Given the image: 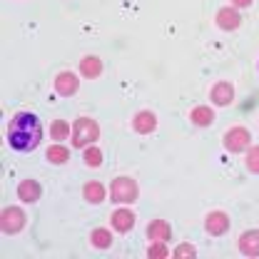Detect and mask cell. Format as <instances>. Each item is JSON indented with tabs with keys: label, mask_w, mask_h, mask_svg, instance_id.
I'll use <instances>...</instances> for the list:
<instances>
[{
	"label": "cell",
	"mask_w": 259,
	"mask_h": 259,
	"mask_svg": "<svg viewBox=\"0 0 259 259\" xmlns=\"http://www.w3.org/2000/svg\"><path fill=\"white\" fill-rule=\"evenodd\" d=\"M42 140V125L40 117L32 112H18L8 125V145L15 152H32L40 147Z\"/></svg>",
	"instance_id": "1"
},
{
	"label": "cell",
	"mask_w": 259,
	"mask_h": 259,
	"mask_svg": "<svg viewBox=\"0 0 259 259\" xmlns=\"http://www.w3.org/2000/svg\"><path fill=\"white\" fill-rule=\"evenodd\" d=\"M110 199L115 204H130L137 199V182L132 177H117L110 185Z\"/></svg>",
	"instance_id": "2"
},
{
	"label": "cell",
	"mask_w": 259,
	"mask_h": 259,
	"mask_svg": "<svg viewBox=\"0 0 259 259\" xmlns=\"http://www.w3.org/2000/svg\"><path fill=\"white\" fill-rule=\"evenodd\" d=\"M97 137H100V127H97L95 120L80 117V120L75 122V127H72V145H75V147H88V145L95 142Z\"/></svg>",
	"instance_id": "3"
},
{
	"label": "cell",
	"mask_w": 259,
	"mask_h": 259,
	"mask_svg": "<svg viewBox=\"0 0 259 259\" xmlns=\"http://www.w3.org/2000/svg\"><path fill=\"white\" fill-rule=\"evenodd\" d=\"M249 145H252V135H249V130H247V127H232V130H227V135H225L227 152H234V155H239V152L249 150Z\"/></svg>",
	"instance_id": "4"
},
{
	"label": "cell",
	"mask_w": 259,
	"mask_h": 259,
	"mask_svg": "<svg viewBox=\"0 0 259 259\" xmlns=\"http://www.w3.org/2000/svg\"><path fill=\"white\" fill-rule=\"evenodd\" d=\"M25 220L28 217H25V212L20 207H5L3 214H0V227H3V232L15 234V232H20L25 227Z\"/></svg>",
	"instance_id": "5"
},
{
	"label": "cell",
	"mask_w": 259,
	"mask_h": 259,
	"mask_svg": "<svg viewBox=\"0 0 259 259\" xmlns=\"http://www.w3.org/2000/svg\"><path fill=\"white\" fill-rule=\"evenodd\" d=\"M77 88H80V80H77L75 72H60V75L55 77V93H58V95L70 97L77 93Z\"/></svg>",
	"instance_id": "6"
},
{
	"label": "cell",
	"mask_w": 259,
	"mask_h": 259,
	"mask_svg": "<svg viewBox=\"0 0 259 259\" xmlns=\"http://www.w3.org/2000/svg\"><path fill=\"white\" fill-rule=\"evenodd\" d=\"M239 252L247 257H259V229H249L239 237Z\"/></svg>",
	"instance_id": "7"
},
{
	"label": "cell",
	"mask_w": 259,
	"mask_h": 259,
	"mask_svg": "<svg viewBox=\"0 0 259 259\" xmlns=\"http://www.w3.org/2000/svg\"><path fill=\"white\" fill-rule=\"evenodd\" d=\"M155 127H157V115H155V112H150V110L137 112V115H135V120H132V130H135V132H140V135H147V132H152Z\"/></svg>",
	"instance_id": "8"
},
{
	"label": "cell",
	"mask_w": 259,
	"mask_h": 259,
	"mask_svg": "<svg viewBox=\"0 0 259 259\" xmlns=\"http://www.w3.org/2000/svg\"><path fill=\"white\" fill-rule=\"evenodd\" d=\"M204 225H207V232H209V234L222 237L227 229H229V217H227L225 212H209L207 220H204Z\"/></svg>",
	"instance_id": "9"
},
{
	"label": "cell",
	"mask_w": 259,
	"mask_h": 259,
	"mask_svg": "<svg viewBox=\"0 0 259 259\" xmlns=\"http://www.w3.org/2000/svg\"><path fill=\"white\" fill-rule=\"evenodd\" d=\"M217 25H220L222 30H237V28L242 25V15H239L234 8H222V10L217 13Z\"/></svg>",
	"instance_id": "10"
},
{
	"label": "cell",
	"mask_w": 259,
	"mask_h": 259,
	"mask_svg": "<svg viewBox=\"0 0 259 259\" xmlns=\"http://www.w3.org/2000/svg\"><path fill=\"white\" fill-rule=\"evenodd\" d=\"M110 222H112V229H117L120 234H125V232H130L135 227V214L130 209H115L112 217H110Z\"/></svg>",
	"instance_id": "11"
},
{
	"label": "cell",
	"mask_w": 259,
	"mask_h": 259,
	"mask_svg": "<svg viewBox=\"0 0 259 259\" xmlns=\"http://www.w3.org/2000/svg\"><path fill=\"white\" fill-rule=\"evenodd\" d=\"M232 100H234V88H232L229 82H217V85L212 88V102H214V105L227 107Z\"/></svg>",
	"instance_id": "12"
},
{
	"label": "cell",
	"mask_w": 259,
	"mask_h": 259,
	"mask_svg": "<svg viewBox=\"0 0 259 259\" xmlns=\"http://www.w3.org/2000/svg\"><path fill=\"white\" fill-rule=\"evenodd\" d=\"M40 194H42V190H40V185H37L35 180H23L20 187H18V197H20L23 202H28V204L37 202Z\"/></svg>",
	"instance_id": "13"
},
{
	"label": "cell",
	"mask_w": 259,
	"mask_h": 259,
	"mask_svg": "<svg viewBox=\"0 0 259 259\" xmlns=\"http://www.w3.org/2000/svg\"><path fill=\"white\" fill-rule=\"evenodd\" d=\"M147 237H150L152 242H167V239H169V225H167L164 220L150 222V227H147Z\"/></svg>",
	"instance_id": "14"
},
{
	"label": "cell",
	"mask_w": 259,
	"mask_h": 259,
	"mask_svg": "<svg viewBox=\"0 0 259 259\" xmlns=\"http://www.w3.org/2000/svg\"><path fill=\"white\" fill-rule=\"evenodd\" d=\"M100 72H102V63H100V58L95 55H88L82 63H80V75L82 77H100Z\"/></svg>",
	"instance_id": "15"
},
{
	"label": "cell",
	"mask_w": 259,
	"mask_h": 259,
	"mask_svg": "<svg viewBox=\"0 0 259 259\" xmlns=\"http://www.w3.org/2000/svg\"><path fill=\"white\" fill-rule=\"evenodd\" d=\"M82 194H85V199H88V202H93V204H100V202H105V185L93 180V182H88V185H85Z\"/></svg>",
	"instance_id": "16"
},
{
	"label": "cell",
	"mask_w": 259,
	"mask_h": 259,
	"mask_svg": "<svg viewBox=\"0 0 259 259\" xmlns=\"http://www.w3.org/2000/svg\"><path fill=\"white\" fill-rule=\"evenodd\" d=\"M192 122L194 125H199V127H207V125H212V120H214V112L209 110V107H204V105H199V107H194L192 110Z\"/></svg>",
	"instance_id": "17"
},
{
	"label": "cell",
	"mask_w": 259,
	"mask_h": 259,
	"mask_svg": "<svg viewBox=\"0 0 259 259\" xmlns=\"http://www.w3.org/2000/svg\"><path fill=\"white\" fill-rule=\"evenodd\" d=\"M45 155H48V160L53 162V164H65V162H67V157H70V152H67V147H63L60 142H55V145H50Z\"/></svg>",
	"instance_id": "18"
},
{
	"label": "cell",
	"mask_w": 259,
	"mask_h": 259,
	"mask_svg": "<svg viewBox=\"0 0 259 259\" xmlns=\"http://www.w3.org/2000/svg\"><path fill=\"white\" fill-rule=\"evenodd\" d=\"M90 239H93V247H95V249H107V247L112 244V237H110L107 229H95V232L90 234Z\"/></svg>",
	"instance_id": "19"
},
{
	"label": "cell",
	"mask_w": 259,
	"mask_h": 259,
	"mask_svg": "<svg viewBox=\"0 0 259 259\" xmlns=\"http://www.w3.org/2000/svg\"><path fill=\"white\" fill-rule=\"evenodd\" d=\"M82 157H85V164H88V167H100V164H102V152H100V147H95V145H88Z\"/></svg>",
	"instance_id": "20"
},
{
	"label": "cell",
	"mask_w": 259,
	"mask_h": 259,
	"mask_svg": "<svg viewBox=\"0 0 259 259\" xmlns=\"http://www.w3.org/2000/svg\"><path fill=\"white\" fill-rule=\"evenodd\" d=\"M50 135H53V140H58V142L67 140V135H70L67 122H63V120H55V122H53V127H50Z\"/></svg>",
	"instance_id": "21"
},
{
	"label": "cell",
	"mask_w": 259,
	"mask_h": 259,
	"mask_svg": "<svg viewBox=\"0 0 259 259\" xmlns=\"http://www.w3.org/2000/svg\"><path fill=\"white\" fill-rule=\"evenodd\" d=\"M247 167H249V172L259 175V145L247 150Z\"/></svg>",
	"instance_id": "22"
},
{
	"label": "cell",
	"mask_w": 259,
	"mask_h": 259,
	"mask_svg": "<svg viewBox=\"0 0 259 259\" xmlns=\"http://www.w3.org/2000/svg\"><path fill=\"white\" fill-rule=\"evenodd\" d=\"M147 254H150V257H167V254H169V249L164 247V242H155V244L147 249Z\"/></svg>",
	"instance_id": "23"
},
{
	"label": "cell",
	"mask_w": 259,
	"mask_h": 259,
	"mask_svg": "<svg viewBox=\"0 0 259 259\" xmlns=\"http://www.w3.org/2000/svg\"><path fill=\"white\" fill-rule=\"evenodd\" d=\"M175 254H177V257H197V249H194L192 244H180V247L175 249Z\"/></svg>",
	"instance_id": "24"
},
{
	"label": "cell",
	"mask_w": 259,
	"mask_h": 259,
	"mask_svg": "<svg viewBox=\"0 0 259 259\" xmlns=\"http://www.w3.org/2000/svg\"><path fill=\"white\" fill-rule=\"evenodd\" d=\"M234 5H239V8H247V5H252V0H232Z\"/></svg>",
	"instance_id": "25"
}]
</instances>
